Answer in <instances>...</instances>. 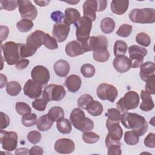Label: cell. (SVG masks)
I'll use <instances>...</instances> for the list:
<instances>
[{
    "mask_svg": "<svg viewBox=\"0 0 155 155\" xmlns=\"http://www.w3.org/2000/svg\"><path fill=\"white\" fill-rule=\"evenodd\" d=\"M120 121L126 128L135 131L139 136H142L148 130L145 119L136 113L125 112L121 115Z\"/></svg>",
    "mask_w": 155,
    "mask_h": 155,
    "instance_id": "cell-1",
    "label": "cell"
},
{
    "mask_svg": "<svg viewBox=\"0 0 155 155\" xmlns=\"http://www.w3.org/2000/svg\"><path fill=\"white\" fill-rule=\"evenodd\" d=\"M70 120L75 128L82 132L91 131L94 128L93 121L86 117L84 112L79 108H76L72 110Z\"/></svg>",
    "mask_w": 155,
    "mask_h": 155,
    "instance_id": "cell-2",
    "label": "cell"
},
{
    "mask_svg": "<svg viewBox=\"0 0 155 155\" xmlns=\"http://www.w3.org/2000/svg\"><path fill=\"white\" fill-rule=\"evenodd\" d=\"M128 16L135 23L152 24L155 22V10L153 8H134L130 12Z\"/></svg>",
    "mask_w": 155,
    "mask_h": 155,
    "instance_id": "cell-3",
    "label": "cell"
},
{
    "mask_svg": "<svg viewBox=\"0 0 155 155\" xmlns=\"http://www.w3.org/2000/svg\"><path fill=\"white\" fill-rule=\"evenodd\" d=\"M139 96L134 91H129L116 103L117 110L120 113L127 112L130 110L136 108L139 104Z\"/></svg>",
    "mask_w": 155,
    "mask_h": 155,
    "instance_id": "cell-4",
    "label": "cell"
},
{
    "mask_svg": "<svg viewBox=\"0 0 155 155\" xmlns=\"http://www.w3.org/2000/svg\"><path fill=\"white\" fill-rule=\"evenodd\" d=\"M1 49L5 61L8 65L16 64L20 57L19 44L8 41L1 45Z\"/></svg>",
    "mask_w": 155,
    "mask_h": 155,
    "instance_id": "cell-5",
    "label": "cell"
},
{
    "mask_svg": "<svg viewBox=\"0 0 155 155\" xmlns=\"http://www.w3.org/2000/svg\"><path fill=\"white\" fill-rule=\"evenodd\" d=\"M76 28V36L77 41L81 44H85L90 38V31L92 28V21L85 16L81 17L75 24Z\"/></svg>",
    "mask_w": 155,
    "mask_h": 155,
    "instance_id": "cell-6",
    "label": "cell"
},
{
    "mask_svg": "<svg viewBox=\"0 0 155 155\" xmlns=\"http://www.w3.org/2000/svg\"><path fill=\"white\" fill-rule=\"evenodd\" d=\"M65 94L66 91L62 85L50 84L44 88L42 97L48 102L51 101H59L65 97Z\"/></svg>",
    "mask_w": 155,
    "mask_h": 155,
    "instance_id": "cell-7",
    "label": "cell"
},
{
    "mask_svg": "<svg viewBox=\"0 0 155 155\" xmlns=\"http://www.w3.org/2000/svg\"><path fill=\"white\" fill-rule=\"evenodd\" d=\"M147 50L143 47L137 45H133L128 47L130 59L131 62V68L139 67L143 63V58L147 54Z\"/></svg>",
    "mask_w": 155,
    "mask_h": 155,
    "instance_id": "cell-8",
    "label": "cell"
},
{
    "mask_svg": "<svg viewBox=\"0 0 155 155\" xmlns=\"http://www.w3.org/2000/svg\"><path fill=\"white\" fill-rule=\"evenodd\" d=\"M18 134L15 131L1 130L0 140L2 148L7 151H14L18 144Z\"/></svg>",
    "mask_w": 155,
    "mask_h": 155,
    "instance_id": "cell-9",
    "label": "cell"
},
{
    "mask_svg": "<svg viewBox=\"0 0 155 155\" xmlns=\"http://www.w3.org/2000/svg\"><path fill=\"white\" fill-rule=\"evenodd\" d=\"M107 129L108 133L105 137V145L107 147L110 145H121L120 140L122 137L123 130L119 124L114 123L108 126Z\"/></svg>",
    "mask_w": 155,
    "mask_h": 155,
    "instance_id": "cell-10",
    "label": "cell"
},
{
    "mask_svg": "<svg viewBox=\"0 0 155 155\" xmlns=\"http://www.w3.org/2000/svg\"><path fill=\"white\" fill-rule=\"evenodd\" d=\"M96 94L101 100H108L111 102H114L117 97L118 91L114 85L103 83L97 88Z\"/></svg>",
    "mask_w": 155,
    "mask_h": 155,
    "instance_id": "cell-11",
    "label": "cell"
},
{
    "mask_svg": "<svg viewBox=\"0 0 155 155\" xmlns=\"http://www.w3.org/2000/svg\"><path fill=\"white\" fill-rule=\"evenodd\" d=\"M82 45L85 53L100 48H107L108 44V39L104 35H99L90 37L87 42L85 44H82Z\"/></svg>",
    "mask_w": 155,
    "mask_h": 155,
    "instance_id": "cell-12",
    "label": "cell"
},
{
    "mask_svg": "<svg viewBox=\"0 0 155 155\" xmlns=\"http://www.w3.org/2000/svg\"><path fill=\"white\" fill-rule=\"evenodd\" d=\"M19 12L22 18L30 21L34 20L38 15L36 7L31 1L27 0L19 1Z\"/></svg>",
    "mask_w": 155,
    "mask_h": 155,
    "instance_id": "cell-13",
    "label": "cell"
},
{
    "mask_svg": "<svg viewBox=\"0 0 155 155\" xmlns=\"http://www.w3.org/2000/svg\"><path fill=\"white\" fill-rule=\"evenodd\" d=\"M32 80L41 85H46L50 78L48 70L43 65L35 66L31 71Z\"/></svg>",
    "mask_w": 155,
    "mask_h": 155,
    "instance_id": "cell-14",
    "label": "cell"
},
{
    "mask_svg": "<svg viewBox=\"0 0 155 155\" xmlns=\"http://www.w3.org/2000/svg\"><path fill=\"white\" fill-rule=\"evenodd\" d=\"M54 150L61 154H70L75 149L74 142L67 138H61L57 140L54 143Z\"/></svg>",
    "mask_w": 155,
    "mask_h": 155,
    "instance_id": "cell-15",
    "label": "cell"
},
{
    "mask_svg": "<svg viewBox=\"0 0 155 155\" xmlns=\"http://www.w3.org/2000/svg\"><path fill=\"white\" fill-rule=\"evenodd\" d=\"M24 93L30 99L38 98L42 91V85L32 79L28 80L24 86Z\"/></svg>",
    "mask_w": 155,
    "mask_h": 155,
    "instance_id": "cell-16",
    "label": "cell"
},
{
    "mask_svg": "<svg viewBox=\"0 0 155 155\" xmlns=\"http://www.w3.org/2000/svg\"><path fill=\"white\" fill-rule=\"evenodd\" d=\"M69 31L70 25L65 24L64 22L56 23L53 25L52 35L57 42H62L66 40Z\"/></svg>",
    "mask_w": 155,
    "mask_h": 155,
    "instance_id": "cell-17",
    "label": "cell"
},
{
    "mask_svg": "<svg viewBox=\"0 0 155 155\" xmlns=\"http://www.w3.org/2000/svg\"><path fill=\"white\" fill-rule=\"evenodd\" d=\"M114 69L120 73L128 71L131 68V62L127 56L120 55L116 56L113 62Z\"/></svg>",
    "mask_w": 155,
    "mask_h": 155,
    "instance_id": "cell-18",
    "label": "cell"
},
{
    "mask_svg": "<svg viewBox=\"0 0 155 155\" xmlns=\"http://www.w3.org/2000/svg\"><path fill=\"white\" fill-rule=\"evenodd\" d=\"M84 16L90 19L92 21L96 18V13L98 12V3L96 0L85 1L83 4Z\"/></svg>",
    "mask_w": 155,
    "mask_h": 155,
    "instance_id": "cell-19",
    "label": "cell"
},
{
    "mask_svg": "<svg viewBox=\"0 0 155 155\" xmlns=\"http://www.w3.org/2000/svg\"><path fill=\"white\" fill-rule=\"evenodd\" d=\"M45 33L41 30H36L28 35L26 39V44L36 50L39 48L42 44L43 36Z\"/></svg>",
    "mask_w": 155,
    "mask_h": 155,
    "instance_id": "cell-20",
    "label": "cell"
},
{
    "mask_svg": "<svg viewBox=\"0 0 155 155\" xmlns=\"http://www.w3.org/2000/svg\"><path fill=\"white\" fill-rule=\"evenodd\" d=\"M65 51L66 54L70 57L79 56L85 53L82 44L76 40L70 41L67 44Z\"/></svg>",
    "mask_w": 155,
    "mask_h": 155,
    "instance_id": "cell-21",
    "label": "cell"
},
{
    "mask_svg": "<svg viewBox=\"0 0 155 155\" xmlns=\"http://www.w3.org/2000/svg\"><path fill=\"white\" fill-rule=\"evenodd\" d=\"M140 67L139 76L143 81H147L153 76H154L155 65L153 62L148 61L142 63Z\"/></svg>",
    "mask_w": 155,
    "mask_h": 155,
    "instance_id": "cell-22",
    "label": "cell"
},
{
    "mask_svg": "<svg viewBox=\"0 0 155 155\" xmlns=\"http://www.w3.org/2000/svg\"><path fill=\"white\" fill-rule=\"evenodd\" d=\"M82 81L81 78L76 74H71L68 76L65 81V85L67 88L68 90L75 93L78 91L81 88Z\"/></svg>",
    "mask_w": 155,
    "mask_h": 155,
    "instance_id": "cell-23",
    "label": "cell"
},
{
    "mask_svg": "<svg viewBox=\"0 0 155 155\" xmlns=\"http://www.w3.org/2000/svg\"><path fill=\"white\" fill-rule=\"evenodd\" d=\"M81 18V14L79 12L76 8H67L65 10L64 22L70 25L73 24H76Z\"/></svg>",
    "mask_w": 155,
    "mask_h": 155,
    "instance_id": "cell-24",
    "label": "cell"
},
{
    "mask_svg": "<svg viewBox=\"0 0 155 155\" xmlns=\"http://www.w3.org/2000/svg\"><path fill=\"white\" fill-rule=\"evenodd\" d=\"M129 5V1L113 0L111 2V10L113 13L117 15H122L124 14Z\"/></svg>",
    "mask_w": 155,
    "mask_h": 155,
    "instance_id": "cell-25",
    "label": "cell"
},
{
    "mask_svg": "<svg viewBox=\"0 0 155 155\" xmlns=\"http://www.w3.org/2000/svg\"><path fill=\"white\" fill-rule=\"evenodd\" d=\"M69 63L63 59L57 61L54 64V71L56 74L59 77H65L70 71Z\"/></svg>",
    "mask_w": 155,
    "mask_h": 155,
    "instance_id": "cell-26",
    "label": "cell"
},
{
    "mask_svg": "<svg viewBox=\"0 0 155 155\" xmlns=\"http://www.w3.org/2000/svg\"><path fill=\"white\" fill-rule=\"evenodd\" d=\"M140 97L142 100L140 105V109L144 111H149L153 109L154 104L151 96V94L145 90H142L140 93Z\"/></svg>",
    "mask_w": 155,
    "mask_h": 155,
    "instance_id": "cell-27",
    "label": "cell"
},
{
    "mask_svg": "<svg viewBox=\"0 0 155 155\" xmlns=\"http://www.w3.org/2000/svg\"><path fill=\"white\" fill-rule=\"evenodd\" d=\"M53 124V122L49 117L48 114H47L41 116L38 119L36 127L37 128L41 131H47L51 128Z\"/></svg>",
    "mask_w": 155,
    "mask_h": 155,
    "instance_id": "cell-28",
    "label": "cell"
},
{
    "mask_svg": "<svg viewBox=\"0 0 155 155\" xmlns=\"http://www.w3.org/2000/svg\"><path fill=\"white\" fill-rule=\"evenodd\" d=\"M106 115L107 116V119L106 122L107 127L114 123L119 124L120 120L121 114L120 112L117 109L114 108H109L107 110V113L106 114Z\"/></svg>",
    "mask_w": 155,
    "mask_h": 155,
    "instance_id": "cell-29",
    "label": "cell"
},
{
    "mask_svg": "<svg viewBox=\"0 0 155 155\" xmlns=\"http://www.w3.org/2000/svg\"><path fill=\"white\" fill-rule=\"evenodd\" d=\"M86 110L93 116H100L103 112L102 105L97 101H92L87 106Z\"/></svg>",
    "mask_w": 155,
    "mask_h": 155,
    "instance_id": "cell-30",
    "label": "cell"
},
{
    "mask_svg": "<svg viewBox=\"0 0 155 155\" xmlns=\"http://www.w3.org/2000/svg\"><path fill=\"white\" fill-rule=\"evenodd\" d=\"M100 27L103 33L109 34L113 31L115 28V22L111 18H104L101 22Z\"/></svg>",
    "mask_w": 155,
    "mask_h": 155,
    "instance_id": "cell-31",
    "label": "cell"
},
{
    "mask_svg": "<svg viewBox=\"0 0 155 155\" xmlns=\"http://www.w3.org/2000/svg\"><path fill=\"white\" fill-rule=\"evenodd\" d=\"M48 115L53 122H58L64 118V112L61 107L55 106L49 110Z\"/></svg>",
    "mask_w": 155,
    "mask_h": 155,
    "instance_id": "cell-32",
    "label": "cell"
},
{
    "mask_svg": "<svg viewBox=\"0 0 155 155\" xmlns=\"http://www.w3.org/2000/svg\"><path fill=\"white\" fill-rule=\"evenodd\" d=\"M93 56L96 61L99 62H104L108 60L110 54L107 48H100L93 51Z\"/></svg>",
    "mask_w": 155,
    "mask_h": 155,
    "instance_id": "cell-33",
    "label": "cell"
},
{
    "mask_svg": "<svg viewBox=\"0 0 155 155\" xmlns=\"http://www.w3.org/2000/svg\"><path fill=\"white\" fill-rule=\"evenodd\" d=\"M56 127L58 130L62 134H69L72 130L70 122L67 119L65 118L57 122Z\"/></svg>",
    "mask_w": 155,
    "mask_h": 155,
    "instance_id": "cell-34",
    "label": "cell"
},
{
    "mask_svg": "<svg viewBox=\"0 0 155 155\" xmlns=\"http://www.w3.org/2000/svg\"><path fill=\"white\" fill-rule=\"evenodd\" d=\"M139 140V134L134 130L127 131L124 134V141L130 145H136Z\"/></svg>",
    "mask_w": 155,
    "mask_h": 155,
    "instance_id": "cell-35",
    "label": "cell"
},
{
    "mask_svg": "<svg viewBox=\"0 0 155 155\" xmlns=\"http://www.w3.org/2000/svg\"><path fill=\"white\" fill-rule=\"evenodd\" d=\"M21 91V86L16 81H10L7 83L6 91L8 94L12 96H17Z\"/></svg>",
    "mask_w": 155,
    "mask_h": 155,
    "instance_id": "cell-36",
    "label": "cell"
},
{
    "mask_svg": "<svg viewBox=\"0 0 155 155\" xmlns=\"http://www.w3.org/2000/svg\"><path fill=\"white\" fill-rule=\"evenodd\" d=\"M127 48L128 46L125 42L121 40H117L115 42L114 45V55L115 56L124 55L127 52Z\"/></svg>",
    "mask_w": 155,
    "mask_h": 155,
    "instance_id": "cell-37",
    "label": "cell"
},
{
    "mask_svg": "<svg viewBox=\"0 0 155 155\" xmlns=\"http://www.w3.org/2000/svg\"><path fill=\"white\" fill-rule=\"evenodd\" d=\"M42 44L49 50H56L58 48L57 41L47 33H45L43 36Z\"/></svg>",
    "mask_w": 155,
    "mask_h": 155,
    "instance_id": "cell-38",
    "label": "cell"
},
{
    "mask_svg": "<svg viewBox=\"0 0 155 155\" xmlns=\"http://www.w3.org/2000/svg\"><path fill=\"white\" fill-rule=\"evenodd\" d=\"M37 50L28 46L26 44H19V53L21 58L33 56Z\"/></svg>",
    "mask_w": 155,
    "mask_h": 155,
    "instance_id": "cell-39",
    "label": "cell"
},
{
    "mask_svg": "<svg viewBox=\"0 0 155 155\" xmlns=\"http://www.w3.org/2000/svg\"><path fill=\"white\" fill-rule=\"evenodd\" d=\"M16 27L19 31L25 33L31 30L33 27V23L30 20L23 19L17 22Z\"/></svg>",
    "mask_w": 155,
    "mask_h": 155,
    "instance_id": "cell-40",
    "label": "cell"
},
{
    "mask_svg": "<svg viewBox=\"0 0 155 155\" xmlns=\"http://www.w3.org/2000/svg\"><path fill=\"white\" fill-rule=\"evenodd\" d=\"M22 124L23 125L27 127H30L37 122V116L32 113H30L25 115H24L22 117Z\"/></svg>",
    "mask_w": 155,
    "mask_h": 155,
    "instance_id": "cell-41",
    "label": "cell"
},
{
    "mask_svg": "<svg viewBox=\"0 0 155 155\" xmlns=\"http://www.w3.org/2000/svg\"><path fill=\"white\" fill-rule=\"evenodd\" d=\"M82 138L84 142L91 144L97 142L99 140L100 137L98 134L94 132L85 131L82 134Z\"/></svg>",
    "mask_w": 155,
    "mask_h": 155,
    "instance_id": "cell-42",
    "label": "cell"
},
{
    "mask_svg": "<svg viewBox=\"0 0 155 155\" xmlns=\"http://www.w3.org/2000/svg\"><path fill=\"white\" fill-rule=\"evenodd\" d=\"M95 67L90 64H85L81 67V72L82 74L87 78L93 77L95 74Z\"/></svg>",
    "mask_w": 155,
    "mask_h": 155,
    "instance_id": "cell-43",
    "label": "cell"
},
{
    "mask_svg": "<svg viewBox=\"0 0 155 155\" xmlns=\"http://www.w3.org/2000/svg\"><path fill=\"white\" fill-rule=\"evenodd\" d=\"M136 41L137 44L143 47H148L151 44L150 37L144 32L139 33L136 36Z\"/></svg>",
    "mask_w": 155,
    "mask_h": 155,
    "instance_id": "cell-44",
    "label": "cell"
},
{
    "mask_svg": "<svg viewBox=\"0 0 155 155\" xmlns=\"http://www.w3.org/2000/svg\"><path fill=\"white\" fill-rule=\"evenodd\" d=\"M92 101H93V98L90 94H84L79 97L78 99L77 104L79 108L86 110L87 106Z\"/></svg>",
    "mask_w": 155,
    "mask_h": 155,
    "instance_id": "cell-45",
    "label": "cell"
},
{
    "mask_svg": "<svg viewBox=\"0 0 155 155\" xmlns=\"http://www.w3.org/2000/svg\"><path fill=\"white\" fill-rule=\"evenodd\" d=\"M15 109L16 112L21 116L25 115L31 113V109L30 107L26 103L23 102H18L16 103Z\"/></svg>",
    "mask_w": 155,
    "mask_h": 155,
    "instance_id": "cell-46",
    "label": "cell"
},
{
    "mask_svg": "<svg viewBox=\"0 0 155 155\" xmlns=\"http://www.w3.org/2000/svg\"><path fill=\"white\" fill-rule=\"evenodd\" d=\"M132 30H133L132 25L127 24H124L119 27V29L116 31V34L119 36L126 38L130 36V35L132 32Z\"/></svg>",
    "mask_w": 155,
    "mask_h": 155,
    "instance_id": "cell-47",
    "label": "cell"
},
{
    "mask_svg": "<svg viewBox=\"0 0 155 155\" xmlns=\"http://www.w3.org/2000/svg\"><path fill=\"white\" fill-rule=\"evenodd\" d=\"M1 9H5L7 11H13L19 6V1H0Z\"/></svg>",
    "mask_w": 155,
    "mask_h": 155,
    "instance_id": "cell-48",
    "label": "cell"
},
{
    "mask_svg": "<svg viewBox=\"0 0 155 155\" xmlns=\"http://www.w3.org/2000/svg\"><path fill=\"white\" fill-rule=\"evenodd\" d=\"M48 102L43 97L41 98H36L32 102V107L38 111H43L45 110Z\"/></svg>",
    "mask_w": 155,
    "mask_h": 155,
    "instance_id": "cell-49",
    "label": "cell"
},
{
    "mask_svg": "<svg viewBox=\"0 0 155 155\" xmlns=\"http://www.w3.org/2000/svg\"><path fill=\"white\" fill-rule=\"evenodd\" d=\"M27 139L32 144H36L39 143L41 139V134L36 130L30 131L27 136Z\"/></svg>",
    "mask_w": 155,
    "mask_h": 155,
    "instance_id": "cell-50",
    "label": "cell"
},
{
    "mask_svg": "<svg viewBox=\"0 0 155 155\" xmlns=\"http://www.w3.org/2000/svg\"><path fill=\"white\" fill-rule=\"evenodd\" d=\"M154 82H155V75L153 76L149 79L146 81V84L145 86V90L147 93L150 94H155V87H154Z\"/></svg>",
    "mask_w": 155,
    "mask_h": 155,
    "instance_id": "cell-51",
    "label": "cell"
},
{
    "mask_svg": "<svg viewBox=\"0 0 155 155\" xmlns=\"http://www.w3.org/2000/svg\"><path fill=\"white\" fill-rule=\"evenodd\" d=\"M144 145L148 148L155 147V134L153 133H149L144 139Z\"/></svg>",
    "mask_w": 155,
    "mask_h": 155,
    "instance_id": "cell-52",
    "label": "cell"
},
{
    "mask_svg": "<svg viewBox=\"0 0 155 155\" xmlns=\"http://www.w3.org/2000/svg\"><path fill=\"white\" fill-rule=\"evenodd\" d=\"M120 145H110L108 146V153L107 154L108 155H120L122 153L121 148Z\"/></svg>",
    "mask_w": 155,
    "mask_h": 155,
    "instance_id": "cell-53",
    "label": "cell"
},
{
    "mask_svg": "<svg viewBox=\"0 0 155 155\" xmlns=\"http://www.w3.org/2000/svg\"><path fill=\"white\" fill-rule=\"evenodd\" d=\"M51 18L56 23H61L64 19V15L61 11H55L51 13Z\"/></svg>",
    "mask_w": 155,
    "mask_h": 155,
    "instance_id": "cell-54",
    "label": "cell"
},
{
    "mask_svg": "<svg viewBox=\"0 0 155 155\" xmlns=\"http://www.w3.org/2000/svg\"><path fill=\"white\" fill-rule=\"evenodd\" d=\"M1 114V130L6 128L10 124V118L6 114L3 112L0 113Z\"/></svg>",
    "mask_w": 155,
    "mask_h": 155,
    "instance_id": "cell-55",
    "label": "cell"
},
{
    "mask_svg": "<svg viewBox=\"0 0 155 155\" xmlns=\"http://www.w3.org/2000/svg\"><path fill=\"white\" fill-rule=\"evenodd\" d=\"M30 61L28 59L22 58L19 59L16 64H15V67L18 70H24L28 65Z\"/></svg>",
    "mask_w": 155,
    "mask_h": 155,
    "instance_id": "cell-56",
    "label": "cell"
},
{
    "mask_svg": "<svg viewBox=\"0 0 155 155\" xmlns=\"http://www.w3.org/2000/svg\"><path fill=\"white\" fill-rule=\"evenodd\" d=\"M9 33V30L8 27L7 26H4V25H1L0 27V37H1V43L5 40L8 35Z\"/></svg>",
    "mask_w": 155,
    "mask_h": 155,
    "instance_id": "cell-57",
    "label": "cell"
},
{
    "mask_svg": "<svg viewBox=\"0 0 155 155\" xmlns=\"http://www.w3.org/2000/svg\"><path fill=\"white\" fill-rule=\"evenodd\" d=\"M43 154V149L39 146H33L29 150L30 155H42Z\"/></svg>",
    "mask_w": 155,
    "mask_h": 155,
    "instance_id": "cell-58",
    "label": "cell"
},
{
    "mask_svg": "<svg viewBox=\"0 0 155 155\" xmlns=\"http://www.w3.org/2000/svg\"><path fill=\"white\" fill-rule=\"evenodd\" d=\"M98 3V12L104 11L107 7V1H97Z\"/></svg>",
    "mask_w": 155,
    "mask_h": 155,
    "instance_id": "cell-59",
    "label": "cell"
},
{
    "mask_svg": "<svg viewBox=\"0 0 155 155\" xmlns=\"http://www.w3.org/2000/svg\"><path fill=\"white\" fill-rule=\"evenodd\" d=\"M29 150L26 148H20L16 150L15 154H28Z\"/></svg>",
    "mask_w": 155,
    "mask_h": 155,
    "instance_id": "cell-60",
    "label": "cell"
},
{
    "mask_svg": "<svg viewBox=\"0 0 155 155\" xmlns=\"http://www.w3.org/2000/svg\"><path fill=\"white\" fill-rule=\"evenodd\" d=\"M7 78L6 76L1 73V83H0V88H2L6 84H7Z\"/></svg>",
    "mask_w": 155,
    "mask_h": 155,
    "instance_id": "cell-61",
    "label": "cell"
},
{
    "mask_svg": "<svg viewBox=\"0 0 155 155\" xmlns=\"http://www.w3.org/2000/svg\"><path fill=\"white\" fill-rule=\"evenodd\" d=\"M38 5L40 6V7H44L47 5L50 1H34Z\"/></svg>",
    "mask_w": 155,
    "mask_h": 155,
    "instance_id": "cell-62",
    "label": "cell"
},
{
    "mask_svg": "<svg viewBox=\"0 0 155 155\" xmlns=\"http://www.w3.org/2000/svg\"><path fill=\"white\" fill-rule=\"evenodd\" d=\"M79 2V1H66L65 2L68 3V4H76L77 3H78Z\"/></svg>",
    "mask_w": 155,
    "mask_h": 155,
    "instance_id": "cell-63",
    "label": "cell"
}]
</instances>
